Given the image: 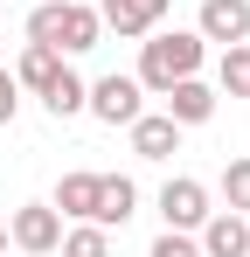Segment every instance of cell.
<instances>
[{
	"label": "cell",
	"mask_w": 250,
	"mask_h": 257,
	"mask_svg": "<svg viewBox=\"0 0 250 257\" xmlns=\"http://www.w3.org/2000/svg\"><path fill=\"white\" fill-rule=\"evenodd\" d=\"M104 35V21H97V7H83V0H42L35 14H28V42L56 49V56H90Z\"/></svg>",
	"instance_id": "6da1fadb"
},
{
	"label": "cell",
	"mask_w": 250,
	"mask_h": 257,
	"mask_svg": "<svg viewBox=\"0 0 250 257\" xmlns=\"http://www.w3.org/2000/svg\"><path fill=\"white\" fill-rule=\"evenodd\" d=\"M202 56H208V42L195 28L146 35V42H139V90H167V84H181V77H202Z\"/></svg>",
	"instance_id": "7a4b0ae2"
},
{
	"label": "cell",
	"mask_w": 250,
	"mask_h": 257,
	"mask_svg": "<svg viewBox=\"0 0 250 257\" xmlns=\"http://www.w3.org/2000/svg\"><path fill=\"white\" fill-rule=\"evenodd\" d=\"M83 111L97 118V125H132L139 111H146V90H139V77H97V84L83 90Z\"/></svg>",
	"instance_id": "3957f363"
},
{
	"label": "cell",
	"mask_w": 250,
	"mask_h": 257,
	"mask_svg": "<svg viewBox=\"0 0 250 257\" xmlns=\"http://www.w3.org/2000/svg\"><path fill=\"white\" fill-rule=\"evenodd\" d=\"M160 222L167 229H188V236L208 222V188L195 181V174H174V181L160 188Z\"/></svg>",
	"instance_id": "277c9868"
},
{
	"label": "cell",
	"mask_w": 250,
	"mask_h": 257,
	"mask_svg": "<svg viewBox=\"0 0 250 257\" xmlns=\"http://www.w3.org/2000/svg\"><path fill=\"white\" fill-rule=\"evenodd\" d=\"M167 7H174V0H104V7H97V21H104L118 42H146V35L167 21Z\"/></svg>",
	"instance_id": "5b68a950"
},
{
	"label": "cell",
	"mask_w": 250,
	"mask_h": 257,
	"mask_svg": "<svg viewBox=\"0 0 250 257\" xmlns=\"http://www.w3.org/2000/svg\"><path fill=\"white\" fill-rule=\"evenodd\" d=\"M7 236H14V250H28V257H49L56 243H63V215L49 209V202H28V209H14Z\"/></svg>",
	"instance_id": "8992f818"
},
{
	"label": "cell",
	"mask_w": 250,
	"mask_h": 257,
	"mask_svg": "<svg viewBox=\"0 0 250 257\" xmlns=\"http://www.w3.org/2000/svg\"><path fill=\"white\" fill-rule=\"evenodd\" d=\"M202 257H250V215H236V209H208V222H202Z\"/></svg>",
	"instance_id": "52a82bcc"
},
{
	"label": "cell",
	"mask_w": 250,
	"mask_h": 257,
	"mask_svg": "<svg viewBox=\"0 0 250 257\" xmlns=\"http://www.w3.org/2000/svg\"><path fill=\"white\" fill-rule=\"evenodd\" d=\"M202 42H250V0H202V21H195Z\"/></svg>",
	"instance_id": "ba28073f"
},
{
	"label": "cell",
	"mask_w": 250,
	"mask_h": 257,
	"mask_svg": "<svg viewBox=\"0 0 250 257\" xmlns=\"http://www.w3.org/2000/svg\"><path fill=\"white\" fill-rule=\"evenodd\" d=\"M125 132H132V153H139V160H174V153H181V132H188V125H174L167 111H139Z\"/></svg>",
	"instance_id": "9c48e42d"
},
{
	"label": "cell",
	"mask_w": 250,
	"mask_h": 257,
	"mask_svg": "<svg viewBox=\"0 0 250 257\" xmlns=\"http://www.w3.org/2000/svg\"><path fill=\"white\" fill-rule=\"evenodd\" d=\"M167 118L174 125H208L215 118V84H202V77H181V84H167Z\"/></svg>",
	"instance_id": "30bf717a"
},
{
	"label": "cell",
	"mask_w": 250,
	"mask_h": 257,
	"mask_svg": "<svg viewBox=\"0 0 250 257\" xmlns=\"http://www.w3.org/2000/svg\"><path fill=\"white\" fill-rule=\"evenodd\" d=\"M97 181H104V174H90V167L63 174V181H56V202H49V209H56V215H70V222H90V215H97Z\"/></svg>",
	"instance_id": "8fae6325"
},
{
	"label": "cell",
	"mask_w": 250,
	"mask_h": 257,
	"mask_svg": "<svg viewBox=\"0 0 250 257\" xmlns=\"http://www.w3.org/2000/svg\"><path fill=\"white\" fill-rule=\"evenodd\" d=\"M132 209H139V188H132L125 174H104V181H97V215H90V222H97V229H125Z\"/></svg>",
	"instance_id": "7c38bea8"
},
{
	"label": "cell",
	"mask_w": 250,
	"mask_h": 257,
	"mask_svg": "<svg viewBox=\"0 0 250 257\" xmlns=\"http://www.w3.org/2000/svg\"><path fill=\"white\" fill-rule=\"evenodd\" d=\"M63 63H70V56H56V49L28 42V49H21V70H14V84H21V90H35V97H42V90H49L56 77H63Z\"/></svg>",
	"instance_id": "4fadbf2b"
},
{
	"label": "cell",
	"mask_w": 250,
	"mask_h": 257,
	"mask_svg": "<svg viewBox=\"0 0 250 257\" xmlns=\"http://www.w3.org/2000/svg\"><path fill=\"white\" fill-rule=\"evenodd\" d=\"M215 97H250V42H229L215 63Z\"/></svg>",
	"instance_id": "5bb4252c"
},
{
	"label": "cell",
	"mask_w": 250,
	"mask_h": 257,
	"mask_svg": "<svg viewBox=\"0 0 250 257\" xmlns=\"http://www.w3.org/2000/svg\"><path fill=\"white\" fill-rule=\"evenodd\" d=\"M83 90H90V84H83V77L70 70V63H63V77H56V84L42 90V104H49V118H77V111H83Z\"/></svg>",
	"instance_id": "9a60e30c"
},
{
	"label": "cell",
	"mask_w": 250,
	"mask_h": 257,
	"mask_svg": "<svg viewBox=\"0 0 250 257\" xmlns=\"http://www.w3.org/2000/svg\"><path fill=\"white\" fill-rule=\"evenodd\" d=\"M63 257H111V229H97V222H77V229H63Z\"/></svg>",
	"instance_id": "2e32d148"
},
{
	"label": "cell",
	"mask_w": 250,
	"mask_h": 257,
	"mask_svg": "<svg viewBox=\"0 0 250 257\" xmlns=\"http://www.w3.org/2000/svg\"><path fill=\"white\" fill-rule=\"evenodd\" d=\"M222 202L236 215H250V160H229V167H222Z\"/></svg>",
	"instance_id": "e0dca14e"
},
{
	"label": "cell",
	"mask_w": 250,
	"mask_h": 257,
	"mask_svg": "<svg viewBox=\"0 0 250 257\" xmlns=\"http://www.w3.org/2000/svg\"><path fill=\"white\" fill-rule=\"evenodd\" d=\"M146 257H202V243L188 236V229H167V236H153V250Z\"/></svg>",
	"instance_id": "ac0fdd59"
},
{
	"label": "cell",
	"mask_w": 250,
	"mask_h": 257,
	"mask_svg": "<svg viewBox=\"0 0 250 257\" xmlns=\"http://www.w3.org/2000/svg\"><path fill=\"white\" fill-rule=\"evenodd\" d=\"M14 111H21V84L14 70H0V125H14Z\"/></svg>",
	"instance_id": "d6986e66"
},
{
	"label": "cell",
	"mask_w": 250,
	"mask_h": 257,
	"mask_svg": "<svg viewBox=\"0 0 250 257\" xmlns=\"http://www.w3.org/2000/svg\"><path fill=\"white\" fill-rule=\"evenodd\" d=\"M0 257H7V222H0Z\"/></svg>",
	"instance_id": "ffe728a7"
},
{
	"label": "cell",
	"mask_w": 250,
	"mask_h": 257,
	"mask_svg": "<svg viewBox=\"0 0 250 257\" xmlns=\"http://www.w3.org/2000/svg\"><path fill=\"white\" fill-rule=\"evenodd\" d=\"M0 7H7V0H0Z\"/></svg>",
	"instance_id": "44dd1931"
}]
</instances>
